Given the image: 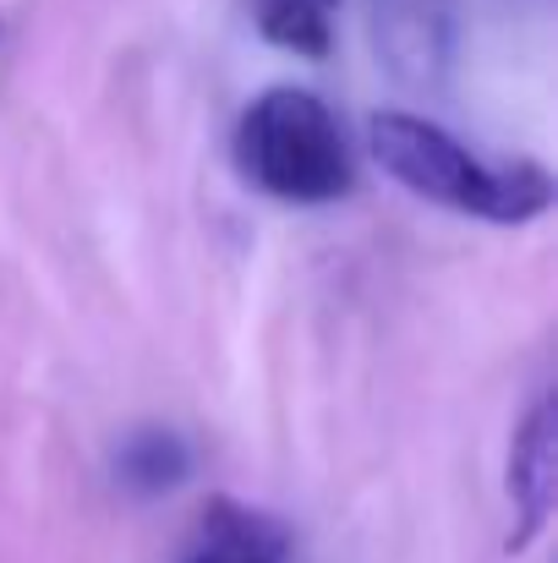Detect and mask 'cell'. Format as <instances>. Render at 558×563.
<instances>
[{
	"label": "cell",
	"mask_w": 558,
	"mask_h": 563,
	"mask_svg": "<svg viewBox=\"0 0 558 563\" xmlns=\"http://www.w3.org/2000/svg\"><path fill=\"white\" fill-rule=\"evenodd\" d=\"M236 165L274 202L324 208L351 191V148L335 110L296 82L263 88L236 121Z\"/></svg>",
	"instance_id": "obj_2"
},
{
	"label": "cell",
	"mask_w": 558,
	"mask_h": 563,
	"mask_svg": "<svg viewBox=\"0 0 558 563\" xmlns=\"http://www.w3.org/2000/svg\"><path fill=\"white\" fill-rule=\"evenodd\" d=\"M378 66L411 93H444L455 71V0H372Z\"/></svg>",
	"instance_id": "obj_3"
},
{
	"label": "cell",
	"mask_w": 558,
	"mask_h": 563,
	"mask_svg": "<svg viewBox=\"0 0 558 563\" xmlns=\"http://www.w3.org/2000/svg\"><path fill=\"white\" fill-rule=\"evenodd\" d=\"M368 148L389 181L438 202L466 219L488 224H532L554 208V176L537 159H488L471 143H460L449 126L416 115V110H378L368 121Z\"/></svg>",
	"instance_id": "obj_1"
},
{
	"label": "cell",
	"mask_w": 558,
	"mask_h": 563,
	"mask_svg": "<svg viewBox=\"0 0 558 563\" xmlns=\"http://www.w3.org/2000/svg\"><path fill=\"white\" fill-rule=\"evenodd\" d=\"M324 5H335V0H324Z\"/></svg>",
	"instance_id": "obj_8"
},
{
	"label": "cell",
	"mask_w": 558,
	"mask_h": 563,
	"mask_svg": "<svg viewBox=\"0 0 558 563\" xmlns=\"http://www.w3.org/2000/svg\"><path fill=\"white\" fill-rule=\"evenodd\" d=\"M252 22L269 44L302 55V60H324L335 44V22L324 0H252Z\"/></svg>",
	"instance_id": "obj_7"
},
{
	"label": "cell",
	"mask_w": 558,
	"mask_h": 563,
	"mask_svg": "<svg viewBox=\"0 0 558 563\" xmlns=\"http://www.w3.org/2000/svg\"><path fill=\"white\" fill-rule=\"evenodd\" d=\"M554 487H558V410L554 394L543 388L526 416L510 432V471H504V493H510V537L504 553H526L548 520H554Z\"/></svg>",
	"instance_id": "obj_4"
},
{
	"label": "cell",
	"mask_w": 558,
	"mask_h": 563,
	"mask_svg": "<svg viewBox=\"0 0 558 563\" xmlns=\"http://www.w3.org/2000/svg\"><path fill=\"white\" fill-rule=\"evenodd\" d=\"M182 563H291V526L269 509L214 493L192 520Z\"/></svg>",
	"instance_id": "obj_5"
},
{
	"label": "cell",
	"mask_w": 558,
	"mask_h": 563,
	"mask_svg": "<svg viewBox=\"0 0 558 563\" xmlns=\"http://www.w3.org/2000/svg\"><path fill=\"white\" fill-rule=\"evenodd\" d=\"M110 476H116V487H121L127 498L154 504V498L182 493L186 482L197 476V454H192V443H186L176 427L149 421V427H132V432L116 443Z\"/></svg>",
	"instance_id": "obj_6"
}]
</instances>
